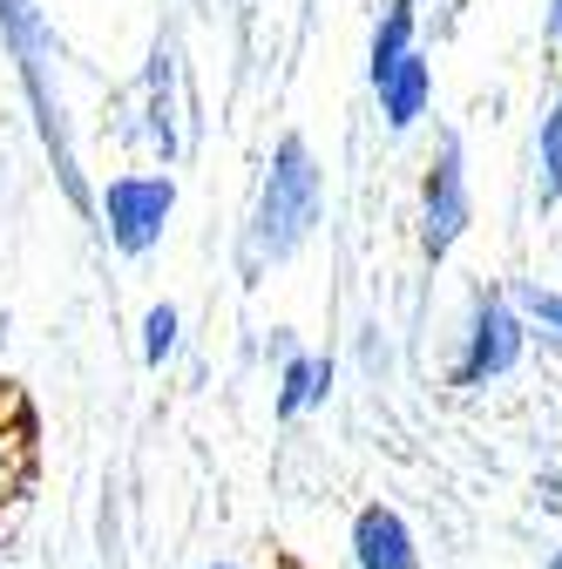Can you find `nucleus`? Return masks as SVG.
<instances>
[{
	"instance_id": "nucleus-1",
	"label": "nucleus",
	"mask_w": 562,
	"mask_h": 569,
	"mask_svg": "<svg viewBox=\"0 0 562 569\" xmlns=\"http://www.w3.org/2000/svg\"><path fill=\"white\" fill-rule=\"evenodd\" d=\"M312 224H319V163L299 136H285L258 197V258H285Z\"/></svg>"
},
{
	"instance_id": "nucleus-2",
	"label": "nucleus",
	"mask_w": 562,
	"mask_h": 569,
	"mask_svg": "<svg viewBox=\"0 0 562 569\" xmlns=\"http://www.w3.org/2000/svg\"><path fill=\"white\" fill-rule=\"evenodd\" d=\"M170 210H177V183L170 177H116L102 190V218H109V238L116 251H150L170 224Z\"/></svg>"
},
{
	"instance_id": "nucleus-3",
	"label": "nucleus",
	"mask_w": 562,
	"mask_h": 569,
	"mask_svg": "<svg viewBox=\"0 0 562 569\" xmlns=\"http://www.w3.org/2000/svg\"><path fill=\"white\" fill-rule=\"evenodd\" d=\"M0 34H8V41H14V54H21V76H28V89H34V109H41V129H48V142H54L61 183H68V197L82 203L76 157H68V142H61V116H54V96H48V82H41V28H34V8H28V0H0Z\"/></svg>"
},
{
	"instance_id": "nucleus-4",
	"label": "nucleus",
	"mask_w": 562,
	"mask_h": 569,
	"mask_svg": "<svg viewBox=\"0 0 562 569\" xmlns=\"http://www.w3.org/2000/svg\"><path fill=\"white\" fill-rule=\"evenodd\" d=\"M515 360H522V319H515L502 299H481V306H474V326H468V352H461L454 380H461V387H488V380H502Z\"/></svg>"
},
{
	"instance_id": "nucleus-5",
	"label": "nucleus",
	"mask_w": 562,
	"mask_h": 569,
	"mask_svg": "<svg viewBox=\"0 0 562 569\" xmlns=\"http://www.w3.org/2000/svg\"><path fill=\"white\" fill-rule=\"evenodd\" d=\"M461 231H468V177H461V142L448 136L428 177V258H448Z\"/></svg>"
},
{
	"instance_id": "nucleus-6",
	"label": "nucleus",
	"mask_w": 562,
	"mask_h": 569,
	"mask_svg": "<svg viewBox=\"0 0 562 569\" xmlns=\"http://www.w3.org/2000/svg\"><path fill=\"white\" fill-rule=\"evenodd\" d=\"M353 556H360V569H413V536L393 509H360Z\"/></svg>"
},
{
	"instance_id": "nucleus-7",
	"label": "nucleus",
	"mask_w": 562,
	"mask_h": 569,
	"mask_svg": "<svg viewBox=\"0 0 562 569\" xmlns=\"http://www.w3.org/2000/svg\"><path fill=\"white\" fill-rule=\"evenodd\" d=\"M373 89H380V109H387V122H393V129H407V122H420V116H428L434 68L420 61V54H407V61L393 68V76H387V82H373Z\"/></svg>"
},
{
	"instance_id": "nucleus-8",
	"label": "nucleus",
	"mask_w": 562,
	"mask_h": 569,
	"mask_svg": "<svg viewBox=\"0 0 562 569\" xmlns=\"http://www.w3.org/2000/svg\"><path fill=\"white\" fill-rule=\"evenodd\" d=\"M413 0H393V8H387V21H380V34H373V82H387L393 76V68L413 54Z\"/></svg>"
},
{
	"instance_id": "nucleus-9",
	"label": "nucleus",
	"mask_w": 562,
	"mask_h": 569,
	"mask_svg": "<svg viewBox=\"0 0 562 569\" xmlns=\"http://www.w3.org/2000/svg\"><path fill=\"white\" fill-rule=\"evenodd\" d=\"M332 387V367L325 360H292L285 367V387H278V413H305L312 400H325Z\"/></svg>"
},
{
	"instance_id": "nucleus-10",
	"label": "nucleus",
	"mask_w": 562,
	"mask_h": 569,
	"mask_svg": "<svg viewBox=\"0 0 562 569\" xmlns=\"http://www.w3.org/2000/svg\"><path fill=\"white\" fill-rule=\"evenodd\" d=\"M555 197H562V102L542 122V203H555Z\"/></svg>"
},
{
	"instance_id": "nucleus-11",
	"label": "nucleus",
	"mask_w": 562,
	"mask_h": 569,
	"mask_svg": "<svg viewBox=\"0 0 562 569\" xmlns=\"http://www.w3.org/2000/svg\"><path fill=\"white\" fill-rule=\"evenodd\" d=\"M143 332H150V339H143V360H150V367H163V360H170V346H177V312H170V306H157V312L143 319Z\"/></svg>"
},
{
	"instance_id": "nucleus-12",
	"label": "nucleus",
	"mask_w": 562,
	"mask_h": 569,
	"mask_svg": "<svg viewBox=\"0 0 562 569\" xmlns=\"http://www.w3.org/2000/svg\"><path fill=\"white\" fill-rule=\"evenodd\" d=\"M8 407H14V400L0 393V413H8ZM14 448H21V441H8V427H0V502H8V488L21 481V461H14Z\"/></svg>"
},
{
	"instance_id": "nucleus-13",
	"label": "nucleus",
	"mask_w": 562,
	"mask_h": 569,
	"mask_svg": "<svg viewBox=\"0 0 562 569\" xmlns=\"http://www.w3.org/2000/svg\"><path fill=\"white\" fill-rule=\"evenodd\" d=\"M522 306L549 326V332H562V292H542V284H529V292H522Z\"/></svg>"
},
{
	"instance_id": "nucleus-14",
	"label": "nucleus",
	"mask_w": 562,
	"mask_h": 569,
	"mask_svg": "<svg viewBox=\"0 0 562 569\" xmlns=\"http://www.w3.org/2000/svg\"><path fill=\"white\" fill-rule=\"evenodd\" d=\"M549 41L562 48V0H549Z\"/></svg>"
},
{
	"instance_id": "nucleus-15",
	"label": "nucleus",
	"mask_w": 562,
	"mask_h": 569,
	"mask_svg": "<svg viewBox=\"0 0 562 569\" xmlns=\"http://www.w3.org/2000/svg\"><path fill=\"white\" fill-rule=\"evenodd\" d=\"M549 569H562V556H555V562H549Z\"/></svg>"
},
{
	"instance_id": "nucleus-16",
	"label": "nucleus",
	"mask_w": 562,
	"mask_h": 569,
	"mask_svg": "<svg viewBox=\"0 0 562 569\" xmlns=\"http://www.w3.org/2000/svg\"><path fill=\"white\" fill-rule=\"evenodd\" d=\"M218 569H231V562H218Z\"/></svg>"
}]
</instances>
